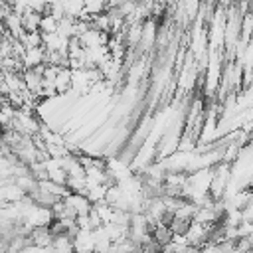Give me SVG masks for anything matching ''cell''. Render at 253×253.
Segmentation results:
<instances>
[{"mask_svg":"<svg viewBox=\"0 0 253 253\" xmlns=\"http://www.w3.org/2000/svg\"><path fill=\"white\" fill-rule=\"evenodd\" d=\"M75 253H93L95 251V235L89 229H79L73 237Z\"/></svg>","mask_w":253,"mask_h":253,"instance_id":"cell-1","label":"cell"},{"mask_svg":"<svg viewBox=\"0 0 253 253\" xmlns=\"http://www.w3.org/2000/svg\"><path fill=\"white\" fill-rule=\"evenodd\" d=\"M28 239H30V245H38V247L49 249L53 245L55 235L51 233L49 227H36V229H32V233L28 235Z\"/></svg>","mask_w":253,"mask_h":253,"instance_id":"cell-2","label":"cell"},{"mask_svg":"<svg viewBox=\"0 0 253 253\" xmlns=\"http://www.w3.org/2000/svg\"><path fill=\"white\" fill-rule=\"evenodd\" d=\"M93 253H99V251H93Z\"/></svg>","mask_w":253,"mask_h":253,"instance_id":"cell-3","label":"cell"}]
</instances>
